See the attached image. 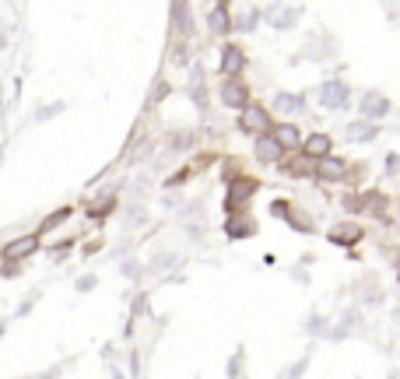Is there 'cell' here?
<instances>
[{
  "label": "cell",
  "instance_id": "cell-1",
  "mask_svg": "<svg viewBox=\"0 0 400 379\" xmlns=\"http://www.w3.org/2000/svg\"><path fill=\"white\" fill-rule=\"evenodd\" d=\"M228 190H225V214H239V211H246V204L260 193V179L256 176H246V173H239L232 183H225Z\"/></svg>",
  "mask_w": 400,
  "mask_h": 379
},
{
  "label": "cell",
  "instance_id": "cell-2",
  "mask_svg": "<svg viewBox=\"0 0 400 379\" xmlns=\"http://www.w3.org/2000/svg\"><path fill=\"white\" fill-rule=\"evenodd\" d=\"M277 222H284L288 229H295V232H302V236H313L316 232V218H309V211H302V207H295L292 200H284V197H277V200H270V207H267Z\"/></svg>",
  "mask_w": 400,
  "mask_h": 379
},
{
  "label": "cell",
  "instance_id": "cell-3",
  "mask_svg": "<svg viewBox=\"0 0 400 379\" xmlns=\"http://www.w3.org/2000/svg\"><path fill=\"white\" fill-rule=\"evenodd\" d=\"M316 102L323 105V109H330V113L348 109V105H351V85L345 78H327L316 88Z\"/></svg>",
  "mask_w": 400,
  "mask_h": 379
},
{
  "label": "cell",
  "instance_id": "cell-4",
  "mask_svg": "<svg viewBox=\"0 0 400 379\" xmlns=\"http://www.w3.org/2000/svg\"><path fill=\"white\" fill-rule=\"evenodd\" d=\"M270 127H274V116H270L267 105H260V102H250L246 109H239V116H236V130L246 134V137L270 134Z\"/></svg>",
  "mask_w": 400,
  "mask_h": 379
},
{
  "label": "cell",
  "instance_id": "cell-5",
  "mask_svg": "<svg viewBox=\"0 0 400 379\" xmlns=\"http://www.w3.org/2000/svg\"><path fill=\"white\" fill-rule=\"evenodd\" d=\"M327 243H330V246H337V249H355L358 243H365V229H362L355 218L337 222V225H330V229H327Z\"/></svg>",
  "mask_w": 400,
  "mask_h": 379
},
{
  "label": "cell",
  "instance_id": "cell-6",
  "mask_svg": "<svg viewBox=\"0 0 400 379\" xmlns=\"http://www.w3.org/2000/svg\"><path fill=\"white\" fill-rule=\"evenodd\" d=\"M218 102L225 105V109H236L239 113V109H246L253 98H250V88H246L243 78H225L218 85Z\"/></svg>",
  "mask_w": 400,
  "mask_h": 379
},
{
  "label": "cell",
  "instance_id": "cell-7",
  "mask_svg": "<svg viewBox=\"0 0 400 379\" xmlns=\"http://www.w3.org/2000/svg\"><path fill=\"white\" fill-rule=\"evenodd\" d=\"M299 15H302L299 4H292V8H284V4H263V8H260V21L274 25L277 32L295 28V25H299Z\"/></svg>",
  "mask_w": 400,
  "mask_h": 379
},
{
  "label": "cell",
  "instance_id": "cell-8",
  "mask_svg": "<svg viewBox=\"0 0 400 379\" xmlns=\"http://www.w3.org/2000/svg\"><path fill=\"white\" fill-rule=\"evenodd\" d=\"M225 236H228V243H243V239H253L256 232H260V222L253 218V214H246V211H239V214H228L225 218Z\"/></svg>",
  "mask_w": 400,
  "mask_h": 379
},
{
  "label": "cell",
  "instance_id": "cell-9",
  "mask_svg": "<svg viewBox=\"0 0 400 379\" xmlns=\"http://www.w3.org/2000/svg\"><path fill=\"white\" fill-rule=\"evenodd\" d=\"M358 113H362V120L365 123H379L383 116H390L393 113V102L383 95V91H362V102H358Z\"/></svg>",
  "mask_w": 400,
  "mask_h": 379
},
{
  "label": "cell",
  "instance_id": "cell-10",
  "mask_svg": "<svg viewBox=\"0 0 400 379\" xmlns=\"http://www.w3.org/2000/svg\"><path fill=\"white\" fill-rule=\"evenodd\" d=\"M313 179H320V183H345L348 179V161L337 158V155L316 158L313 161Z\"/></svg>",
  "mask_w": 400,
  "mask_h": 379
},
{
  "label": "cell",
  "instance_id": "cell-11",
  "mask_svg": "<svg viewBox=\"0 0 400 379\" xmlns=\"http://www.w3.org/2000/svg\"><path fill=\"white\" fill-rule=\"evenodd\" d=\"M243 71H246V49H243L239 42L221 46V60H218V74H221V81H225V78H239Z\"/></svg>",
  "mask_w": 400,
  "mask_h": 379
},
{
  "label": "cell",
  "instance_id": "cell-12",
  "mask_svg": "<svg viewBox=\"0 0 400 379\" xmlns=\"http://www.w3.org/2000/svg\"><path fill=\"white\" fill-rule=\"evenodd\" d=\"M39 246H42V239H39L35 232H28V236H18V239H11L4 249H0V260H15V263H25L28 256H35V253H39Z\"/></svg>",
  "mask_w": 400,
  "mask_h": 379
},
{
  "label": "cell",
  "instance_id": "cell-13",
  "mask_svg": "<svg viewBox=\"0 0 400 379\" xmlns=\"http://www.w3.org/2000/svg\"><path fill=\"white\" fill-rule=\"evenodd\" d=\"M358 207H362V214H376V218L386 222V225L393 222V218H390V197H386L383 190H376V186L358 193Z\"/></svg>",
  "mask_w": 400,
  "mask_h": 379
},
{
  "label": "cell",
  "instance_id": "cell-14",
  "mask_svg": "<svg viewBox=\"0 0 400 379\" xmlns=\"http://www.w3.org/2000/svg\"><path fill=\"white\" fill-rule=\"evenodd\" d=\"M270 137L281 144V151L284 155H292V151H299L302 148V130H299V123H292V120H284V123H274L270 127Z\"/></svg>",
  "mask_w": 400,
  "mask_h": 379
},
{
  "label": "cell",
  "instance_id": "cell-15",
  "mask_svg": "<svg viewBox=\"0 0 400 379\" xmlns=\"http://www.w3.org/2000/svg\"><path fill=\"white\" fill-rule=\"evenodd\" d=\"M270 105L281 116H302V113H309V98L302 91H277Z\"/></svg>",
  "mask_w": 400,
  "mask_h": 379
},
{
  "label": "cell",
  "instance_id": "cell-16",
  "mask_svg": "<svg viewBox=\"0 0 400 379\" xmlns=\"http://www.w3.org/2000/svg\"><path fill=\"white\" fill-rule=\"evenodd\" d=\"M309 161H316V158H327V155H333V137L327 134V130H313V134H306L302 137V148H299Z\"/></svg>",
  "mask_w": 400,
  "mask_h": 379
},
{
  "label": "cell",
  "instance_id": "cell-17",
  "mask_svg": "<svg viewBox=\"0 0 400 379\" xmlns=\"http://www.w3.org/2000/svg\"><path fill=\"white\" fill-rule=\"evenodd\" d=\"M116 207H120V190H105V193H98V197L88 200V218L105 222L109 214H116Z\"/></svg>",
  "mask_w": 400,
  "mask_h": 379
},
{
  "label": "cell",
  "instance_id": "cell-18",
  "mask_svg": "<svg viewBox=\"0 0 400 379\" xmlns=\"http://www.w3.org/2000/svg\"><path fill=\"white\" fill-rule=\"evenodd\" d=\"M253 155H256V161H263V166H281V161H284V151H281V144L270 134L253 137Z\"/></svg>",
  "mask_w": 400,
  "mask_h": 379
},
{
  "label": "cell",
  "instance_id": "cell-19",
  "mask_svg": "<svg viewBox=\"0 0 400 379\" xmlns=\"http://www.w3.org/2000/svg\"><path fill=\"white\" fill-rule=\"evenodd\" d=\"M379 134H383V127H379V123H365V120L345 127V141H348V144H372Z\"/></svg>",
  "mask_w": 400,
  "mask_h": 379
},
{
  "label": "cell",
  "instance_id": "cell-20",
  "mask_svg": "<svg viewBox=\"0 0 400 379\" xmlns=\"http://www.w3.org/2000/svg\"><path fill=\"white\" fill-rule=\"evenodd\" d=\"M204 21H207L211 35H232V15H228V4H214Z\"/></svg>",
  "mask_w": 400,
  "mask_h": 379
},
{
  "label": "cell",
  "instance_id": "cell-21",
  "mask_svg": "<svg viewBox=\"0 0 400 379\" xmlns=\"http://www.w3.org/2000/svg\"><path fill=\"white\" fill-rule=\"evenodd\" d=\"M333 53H337V46H333V39H316V35H313V39L306 42V49L299 53V57H295V60H316V64H320V60H330V57H333Z\"/></svg>",
  "mask_w": 400,
  "mask_h": 379
},
{
  "label": "cell",
  "instance_id": "cell-22",
  "mask_svg": "<svg viewBox=\"0 0 400 379\" xmlns=\"http://www.w3.org/2000/svg\"><path fill=\"white\" fill-rule=\"evenodd\" d=\"M168 15H173V28L183 35V39H190L193 35V8L190 4H168Z\"/></svg>",
  "mask_w": 400,
  "mask_h": 379
},
{
  "label": "cell",
  "instance_id": "cell-23",
  "mask_svg": "<svg viewBox=\"0 0 400 379\" xmlns=\"http://www.w3.org/2000/svg\"><path fill=\"white\" fill-rule=\"evenodd\" d=\"M71 214H74V207L71 204H64V207H56V211H49L46 218L39 222V229H35V236L42 239V236H49V232H56L60 225H67L71 222Z\"/></svg>",
  "mask_w": 400,
  "mask_h": 379
},
{
  "label": "cell",
  "instance_id": "cell-24",
  "mask_svg": "<svg viewBox=\"0 0 400 379\" xmlns=\"http://www.w3.org/2000/svg\"><path fill=\"white\" fill-rule=\"evenodd\" d=\"M288 161H281V173H288L292 179H306L313 176V161L302 155V151H292V155H284Z\"/></svg>",
  "mask_w": 400,
  "mask_h": 379
},
{
  "label": "cell",
  "instance_id": "cell-25",
  "mask_svg": "<svg viewBox=\"0 0 400 379\" xmlns=\"http://www.w3.org/2000/svg\"><path fill=\"white\" fill-rule=\"evenodd\" d=\"M173 91H176V88L168 85L165 78H155V85H151V91H148V102H144V109H155V105H162Z\"/></svg>",
  "mask_w": 400,
  "mask_h": 379
},
{
  "label": "cell",
  "instance_id": "cell-26",
  "mask_svg": "<svg viewBox=\"0 0 400 379\" xmlns=\"http://www.w3.org/2000/svg\"><path fill=\"white\" fill-rule=\"evenodd\" d=\"M180 263H183V256H180V253H158V256H151V260H148V267H144V270H148V274H158V270H165V267H180Z\"/></svg>",
  "mask_w": 400,
  "mask_h": 379
},
{
  "label": "cell",
  "instance_id": "cell-27",
  "mask_svg": "<svg viewBox=\"0 0 400 379\" xmlns=\"http://www.w3.org/2000/svg\"><path fill=\"white\" fill-rule=\"evenodd\" d=\"M302 334L306 337H327V316L323 312H309L302 323Z\"/></svg>",
  "mask_w": 400,
  "mask_h": 379
},
{
  "label": "cell",
  "instance_id": "cell-28",
  "mask_svg": "<svg viewBox=\"0 0 400 379\" xmlns=\"http://www.w3.org/2000/svg\"><path fill=\"white\" fill-rule=\"evenodd\" d=\"M64 109H67V102H64V98H60V102H49V105H39V109L32 113V120H35V123H49L53 116H60Z\"/></svg>",
  "mask_w": 400,
  "mask_h": 379
},
{
  "label": "cell",
  "instance_id": "cell-29",
  "mask_svg": "<svg viewBox=\"0 0 400 379\" xmlns=\"http://www.w3.org/2000/svg\"><path fill=\"white\" fill-rule=\"evenodd\" d=\"M151 151H155V144H151V137H137V144H134V151H127V161H148L151 158Z\"/></svg>",
  "mask_w": 400,
  "mask_h": 379
},
{
  "label": "cell",
  "instance_id": "cell-30",
  "mask_svg": "<svg viewBox=\"0 0 400 379\" xmlns=\"http://www.w3.org/2000/svg\"><path fill=\"white\" fill-rule=\"evenodd\" d=\"M197 130H180V134H173V137H168V148H173V151H186V148H193L197 144Z\"/></svg>",
  "mask_w": 400,
  "mask_h": 379
},
{
  "label": "cell",
  "instance_id": "cell-31",
  "mask_svg": "<svg viewBox=\"0 0 400 379\" xmlns=\"http://www.w3.org/2000/svg\"><path fill=\"white\" fill-rule=\"evenodd\" d=\"M256 21H260V8H253V11H246V15L232 18V32H253V28H256Z\"/></svg>",
  "mask_w": 400,
  "mask_h": 379
},
{
  "label": "cell",
  "instance_id": "cell-32",
  "mask_svg": "<svg viewBox=\"0 0 400 379\" xmlns=\"http://www.w3.org/2000/svg\"><path fill=\"white\" fill-rule=\"evenodd\" d=\"M141 316H151V302H148V292H137V295H130V319H141Z\"/></svg>",
  "mask_w": 400,
  "mask_h": 379
},
{
  "label": "cell",
  "instance_id": "cell-33",
  "mask_svg": "<svg viewBox=\"0 0 400 379\" xmlns=\"http://www.w3.org/2000/svg\"><path fill=\"white\" fill-rule=\"evenodd\" d=\"M309 358H313V351H306V355H299L288 369H284V376L281 379H302L306 376V369H309Z\"/></svg>",
  "mask_w": 400,
  "mask_h": 379
},
{
  "label": "cell",
  "instance_id": "cell-34",
  "mask_svg": "<svg viewBox=\"0 0 400 379\" xmlns=\"http://www.w3.org/2000/svg\"><path fill=\"white\" fill-rule=\"evenodd\" d=\"M144 222H148V214H144L141 204H130V207L123 211V229H137V225H144Z\"/></svg>",
  "mask_w": 400,
  "mask_h": 379
},
{
  "label": "cell",
  "instance_id": "cell-35",
  "mask_svg": "<svg viewBox=\"0 0 400 379\" xmlns=\"http://www.w3.org/2000/svg\"><path fill=\"white\" fill-rule=\"evenodd\" d=\"M243 362H246V351L236 348V355L228 358V365H225V376H228V379H243Z\"/></svg>",
  "mask_w": 400,
  "mask_h": 379
},
{
  "label": "cell",
  "instance_id": "cell-36",
  "mask_svg": "<svg viewBox=\"0 0 400 379\" xmlns=\"http://www.w3.org/2000/svg\"><path fill=\"white\" fill-rule=\"evenodd\" d=\"M383 299H386V295H383V288H379V285H365V288H362V299H358V302H362L365 309H369V306L376 309V306H383Z\"/></svg>",
  "mask_w": 400,
  "mask_h": 379
},
{
  "label": "cell",
  "instance_id": "cell-37",
  "mask_svg": "<svg viewBox=\"0 0 400 379\" xmlns=\"http://www.w3.org/2000/svg\"><path fill=\"white\" fill-rule=\"evenodd\" d=\"M39 299H42V288H35V292H28V295L21 299V306L15 309V319H25V316H28V312L35 309V302H39Z\"/></svg>",
  "mask_w": 400,
  "mask_h": 379
},
{
  "label": "cell",
  "instance_id": "cell-38",
  "mask_svg": "<svg viewBox=\"0 0 400 379\" xmlns=\"http://www.w3.org/2000/svg\"><path fill=\"white\" fill-rule=\"evenodd\" d=\"M141 270H144V267H141L137 260H130V256L120 260V274H123L127 281H137V278H141Z\"/></svg>",
  "mask_w": 400,
  "mask_h": 379
},
{
  "label": "cell",
  "instance_id": "cell-39",
  "mask_svg": "<svg viewBox=\"0 0 400 379\" xmlns=\"http://www.w3.org/2000/svg\"><path fill=\"white\" fill-rule=\"evenodd\" d=\"M25 270H21V263H15V260H0V278L4 281H15V278H21Z\"/></svg>",
  "mask_w": 400,
  "mask_h": 379
},
{
  "label": "cell",
  "instance_id": "cell-40",
  "mask_svg": "<svg viewBox=\"0 0 400 379\" xmlns=\"http://www.w3.org/2000/svg\"><path fill=\"white\" fill-rule=\"evenodd\" d=\"M74 243H78V239H64L60 246H53V249H49V260H53V263L67 260V256H71V249H74Z\"/></svg>",
  "mask_w": 400,
  "mask_h": 379
},
{
  "label": "cell",
  "instance_id": "cell-41",
  "mask_svg": "<svg viewBox=\"0 0 400 379\" xmlns=\"http://www.w3.org/2000/svg\"><path fill=\"white\" fill-rule=\"evenodd\" d=\"M95 285H98L95 274H81V278L74 281V292H78V295H88V292H95Z\"/></svg>",
  "mask_w": 400,
  "mask_h": 379
},
{
  "label": "cell",
  "instance_id": "cell-42",
  "mask_svg": "<svg viewBox=\"0 0 400 379\" xmlns=\"http://www.w3.org/2000/svg\"><path fill=\"white\" fill-rule=\"evenodd\" d=\"M288 278H292L295 285H309V270H306L302 263H292V267H288Z\"/></svg>",
  "mask_w": 400,
  "mask_h": 379
},
{
  "label": "cell",
  "instance_id": "cell-43",
  "mask_svg": "<svg viewBox=\"0 0 400 379\" xmlns=\"http://www.w3.org/2000/svg\"><path fill=\"white\" fill-rule=\"evenodd\" d=\"M397 169H400V155H397V151H390V155H386V161H383L386 179H393V176H397Z\"/></svg>",
  "mask_w": 400,
  "mask_h": 379
},
{
  "label": "cell",
  "instance_id": "cell-44",
  "mask_svg": "<svg viewBox=\"0 0 400 379\" xmlns=\"http://www.w3.org/2000/svg\"><path fill=\"white\" fill-rule=\"evenodd\" d=\"M190 176H193L190 169H180V173H173V176L165 179V190H176V186H183V183H186Z\"/></svg>",
  "mask_w": 400,
  "mask_h": 379
},
{
  "label": "cell",
  "instance_id": "cell-45",
  "mask_svg": "<svg viewBox=\"0 0 400 379\" xmlns=\"http://www.w3.org/2000/svg\"><path fill=\"white\" fill-rule=\"evenodd\" d=\"M236 176H239V166H236L232 158H225V166H221V179H225V183H232Z\"/></svg>",
  "mask_w": 400,
  "mask_h": 379
},
{
  "label": "cell",
  "instance_id": "cell-46",
  "mask_svg": "<svg viewBox=\"0 0 400 379\" xmlns=\"http://www.w3.org/2000/svg\"><path fill=\"white\" fill-rule=\"evenodd\" d=\"M340 207H345L348 214H362V207H358V197H355V193H348V197H340Z\"/></svg>",
  "mask_w": 400,
  "mask_h": 379
},
{
  "label": "cell",
  "instance_id": "cell-47",
  "mask_svg": "<svg viewBox=\"0 0 400 379\" xmlns=\"http://www.w3.org/2000/svg\"><path fill=\"white\" fill-rule=\"evenodd\" d=\"M102 243H105V239H92V243L81 246V253H85V256H95V253H102Z\"/></svg>",
  "mask_w": 400,
  "mask_h": 379
},
{
  "label": "cell",
  "instance_id": "cell-48",
  "mask_svg": "<svg viewBox=\"0 0 400 379\" xmlns=\"http://www.w3.org/2000/svg\"><path fill=\"white\" fill-rule=\"evenodd\" d=\"M60 376H64V365H53V369H46V372H39L32 379H60Z\"/></svg>",
  "mask_w": 400,
  "mask_h": 379
},
{
  "label": "cell",
  "instance_id": "cell-49",
  "mask_svg": "<svg viewBox=\"0 0 400 379\" xmlns=\"http://www.w3.org/2000/svg\"><path fill=\"white\" fill-rule=\"evenodd\" d=\"M130 376L141 379V351H130Z\"/></svg>",
  "mask_w": 400,
  "mask_h": 379
},
{
  "label": "cell",
  "instance_id": "cell-50",
  "mask_svg": "<svg viewBox=\"0 0 400 379\" xmlns=\"http://www.w3.org/2000/svg\"><path fill=\"white\" fill-rule=\"evenodd\" d=\"M173 64H180V67L186 64V49H183V46H176V49H173Z\"/></svg>",
  "mask_w": 400,
  "mask_h": 379
},
{
  "label": "cell",
  "instance_id": "cell-51",
  "mask_svg": "<svg viewBox=\"0 0 400 379\" xmlns=\"http://www.w3.org/2000/svg\"><path fill=\"white\" fill-rule=\"evenodd\" d=\"M8 327H11V319H0V337L8 334Z\"/></svg>",
  "mask_w": 400,
  "mask_h": 379
},
{
  "label": "cell",
  "instance_id": "cell-52",
  "mask_svg": "<svg viewBox=\"0 0 400 379\" xmlns=\"http://www.w3.org/2000/svg\"><path fill=\"white\" fill-rule=\"evenodd\" d=\"M0 161H4V144H0Z\"/></svg>",
  "mask_w": 400,
  "mask_h": 379
},
{
  "label": "cell",
  "instance_id": "cell-53",
  "mask_svg": "<svg viewBox=\"0 0 400 379\" xmlns=\"http://www.w3.org/2000/svg\"><path fill=\"white\" fill-rule=\"evenodd\" d=\"M386 379H400V376H397V372H390V376H386Z\"/></svg>",
  "mask_w": 400,
  "mask_h": 379
}]
</instances>
